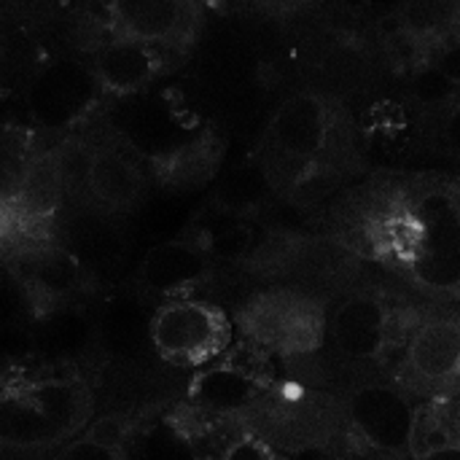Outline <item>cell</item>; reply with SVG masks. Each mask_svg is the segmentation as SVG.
Returning <instances> with one entry per match:
<instances>
[{
  "label": "cell",
  "instance_id": "obj_1",
  "mask_svg": "<svg viewBox=\"0 0 460 460\" xmlns=\"http://www.w3.org/2000/svg\"><path fill=\"white\" fill-rule=\"evenodd\" d=\"M361 253L415 288L456 299L460 288V205L453 178H407L380 186L353 218Z\"/></svg>",
  "mask_w": 460,
  "mask_h": 460
},
{
  "label": "cell",
  "instance_id": "obj_2",
  "mask_svg": "<svg viewBox=\"0 0 460 460\" xmlns=\"http://www.w3.org/2000/svg\"><path fill=\"white\" fill-rule=\"evenodd\" d=\"M353 129L337 100L296 92L280 102L264 132L261 172L275 189H302L321 175L340 172L353 156Z\"/></svg>",
  "mask_w": 460,
  "mask_h": 460
},
{
  "label": "cell",
  "instance_id": "obj_3",
  "mask_svg": "<svg viewBox=\"0 0 460 460\" xmlns=\"http://www.w3.org/2000/svg\"><path fill=\"white\" fill-rule=\"evenodd\" d=\"M94 418V394L78 375H43L0 404V445L54 453Z\"/></svg>",
  "mask_w": 460,
  "mask_h": 460
},
{
  "label": "cell",
  "instance_id": "obj_4",
  "mask_svg": "<svg viewBox=\"0 0 460 460\" xmlns=\"http://www.w3.org/2000/svg\"><path fill=\"white\" fill-rule=\"evenodd\" d=\"M326 307L302 288H264L237 313L243 340L267 356L305 358L326 342Z\"/></svg>",
  "mask_w": 460,
  "mask_h": 460
},
{
  "label": "cell",
  "instance_id": "obj_5",
  "mask_svg": "<svg viewBox=\"0 0 460 460\" xmlns=\"http://www.w3.org/2000/svg\"><path fill=\"white\" fill-rule=\"evenodd\" d=\"M340 412L334 402L307 385H270L240 418V423L261 437L278 453H305L334 437Z\"/></svg>",
  "mask_w": 460,
  "mask_h": 460
},
{
  "label": "cell",
  "instance_id": "obj_6",
  "mask_svg": "<svg viewBox=\"0 0 460 460\" xmlns=\"http://www.w3.org/2000/svg\"><path fill=\"white\" fill-rule=\"evenodd\" d=\"M148 337L154 353L164 364L181 369H202L232 348L234 323L224 307L213 302L178 296L159 302L151 310Z\"/></svg>",
  "mask_w": 460,
  "mask_h": 460
},
{
  "label": "cell",
  "instance_id": "obj_7",
  "mask_svg": "<svg viewBox=\"0 0 460 460\" xmlns=\"http://www.w3.org/2000/svg\"><path fill=\"white\" fill-rule=\"evenodd\" d=\"M261 350L248 345L229 348L218 361L199 369L186 391V402L194 412L221 420L243 418V412L272 385Z\"/></svg>",
  "mask_w": 460,
  "mask_h": 460
},
{
  "label": "cell",
  "instance_id": "obj_8",
  "mask_svg": "<svg viewBox=\"0 0 460 460\" xmlns=\"http://www.w3.org/2000/svg\"><path fill=\"white\" fill-rule=\"evenodd\" d=\"M342 415L350 431L375 453L402 458L410 456L415 415L410 394L396 383H364L356 385L345 404Z\"/></svg>",
  "mask_w": 460,
  "mask_h": 460
},
{
  "label": "cell",
  "instance_id": "obj_9",
  "mask_svg": "<svg viewBox=\"0 0 460 460\" xmlns=\"http://www.w3.org/2000/svg\"><path fill=\"white\" fill-rule=\"evenodd\" d=\"M102 89L86 62L54 59L43 65L27 86V113L46 132L78 127L100 102Z\"/></svg>",
  "mask_w": 460,
  "mask_h": 460
},
{
  "label": "cell",
  "instance_id": "obj_10",
  "mask_svg": "<svg viewBox=\"0 0 460 460\" xmlns=\"http://www.w3.org/2000/svg\"><path fill=\"white\" fill-rule=\"evenodd\" d=\"M111 38L162 49L172 57L191 49L202 27V5L191 0H116L105 5Z\"/></svg>",
  "mask_w": 460,
  "mask_h": 460
},
{
  "label": "cell",
  "instance_id": "obj_11",
  "mask_svg": "<svg viewBox=\"0 0 460 460\" xmlns=\"http://www.w3.org/2000/svg\"><path fill=\"white\" fill-rule=\"evenodd\" d=\"M404 391L431 399L456 394L460 372V326L456 315H431L404 340Z\"/></svg>",
  "mask_w": 460,
  "mask_h": 460
},
{
  "label": "cell",
  "instance_id": "obj_12",
  "mask_svg": "<svg viewBox=\"0 0 460 460\" xmlns=\"http://www.w3.org/2000/svg\"><path fill=\"white\" fill-rule=\"evenodd\" d=\"M62 197H65V181L59 167V148L32 151L16 194L8 199V210L19 226L24 251L51 243Z\"/></svg>",
  "mask_w": 460,
  "mask_h": 460
},
{
  "label": "cell",
  "instance_id": "obj_13",
  "mask_svg": "<svg viewBox=\"0 0 460 460\" xmlns=\"http://www.w3.org/2000/svg\"><path fill=\"white\" fill-rule=\"evenodd\" d=\"M326 332L340 356L356 364H377L391 350L396 321L391 305L369 291H356L326 321Z\"/></svg>",
  "mask_w": 460,
  "mask_h": 460
},
{
  "label": "cell",
  "instance_id": "obj_14",
  "mask_svg": "<svg viewBox=\"0 0 460 460\" xmlns=\"http://www.w3.org/2000/svg\"><path fill=\"white\" fill-rule=\"evenodd\" d=\"M13 259L16 278L38 318L67 307V302H73L86 286L84 264L65 245L43 243L16 253Z\"/></svg>",
  "mask_w": 460,
  "mask_h": 460
},
{
  "label": "cell",
  "instance_id": "obj_15",
  "mask_svg": "<svg viewBox=\"0 0 460 460\" xmlns=\"http://www.w3.org/2000/svg\"><path fill=\"white\" fill-rule=\"evenodd\" d=\"M213 259L186 234L154 245L135 275V291L140 299L167 302L189 296L197 286L208 283L213 275Z\"/></svg>",
  "mask_w": 460,
  "mask_h": 460
},
{
  "label": "cell",
  "instance_id": "obj_16",
  "mask_svg": "<svg viewBox=\"0 0 460 460\" xmlns=\"http://www.w3.org/2000/svg\"><path fill=\"white\" fill-rule=\"evenodd\" d=\"M81 189L108 216L135 210L148 191V172L137 162L135 151L116 143L86 148V167Z\"/></svg>",
  "mask_w": 460,
  "mask_h": 460
},
{
  "label": "cell",
  "instance_id": "obj_17",
  "mask_svg": "<svg viewBox=\"0 0 460 460\" xmlns=\"http://www.w3.org/2000/svg\"><path fill=\"white\" fill-rule=\"evenodd\" d=\"M224 162V137L216 129H197L148 154V172L159 189L186 194L208 186Z\"/></svg>",
  "mask_w": 460,
  "mask_h": 460
},
{
  "label": "cell",
  "instance_id": "obj_18",
  "mask_svg": "<svg viewBox=\"0 0 460 460\" xmlns=\"http://www.w3.org/2000/svg\"><path fill=\"white\" fill-rule=\"evenodd\" d=\"M172 59L175 57L162 49L108 35V40H102L94 49L89 67L102 94L127 97L137 94L140 89L151 86L159 75H164L172 67Z\"/></svg>",
  "mask_w": 460,
  "mask_h": 460
},
{
  "label": "cell",
  "instance_id": "obj_19",
  "mask_svg": "<svg viewBox=\"0 0 460 460\" xmlns=\"http://www.w3.org/2000/svg\"><path fill=\"white\" fill-rule=\"evenodd\" d=\"M127 460H205L189 423L178 415L137 420L127 439Z\"/></svg>",
  "mask_w": 460,
  "mask_h": 460
},
{
  "label": "cell",
  "instance_id": "obj_20",
  "mask_svg": "<svg viewBox=\"0 0 460 460\" xmlns=\"http://www.w3.org/2000/svg\"><path fill=\"white\" fill-rule=\"evenodd\" d=\"M137 299H121L111 302V307L102 313L100 323L94 326V340L119 358H135L143 353V348H151L148 337V321L151 313H143V305Z\"/></svg>",
  "mask_w": 460,
  "mask_h": 460
},
{
  "label": "cell",
  "instance_id": "obj_21",
  "mask_svg": "<svg viewBox=\"0 0 460 460\" xmlns=\"http://www.w3.org/2000/svg\"><path fill=\"white\" fill-rule=\"evenodd\" d=\"M189 237L216 261V259H229V261H245L256 243V232L253 224L243 216H229V213H213L199 218Z\"/></svg>",
  "mask_w": 460,
  "mask_h": 460
},
{
  "label": "cell",
  "instance_id": "obj_22",
  "mask_svg": "<svg viewBox=\"0 0 460 460\" xmlns=\"http://www.w3.org/2000/svg\"><path fill=\"white\" fill-rule=\"evenodd\" d=\"M137 423L129 415H108L89 423L75 439L62 445L54 460H127V439Z\"/></svg>",
  "mask_w": 460,
  "mask_h": 460
},
{
  "label": "cell",
  "instance_id": "obj_23",
  "mask_svg": "<svg viewBox=\"0 0 460 460\" xmlns=\"http://www.w3.org/2000/svg\"><path fill=\"white\" fill-rule=\"evenodd\" d=\"M267 191H270L267 175L256 167H245V170H234L224 178V183L216 189L213 202L221 213L248 218L264 202Z\"/></svg>",
  "mask_w": 460,
  "mask_h": 460
},
{
  "label": "cell",
  "instance_id": "obj_24",
  "mask_svg": "<svg viewBox=\"0 0 460 460\" xmlns=\"http://www.w3.org/2000/svg\"><path fill=\"white\" fill-rule=\"evenodd\" d=\"M30 154H32L30 135L16 129L0 135V202H8L16 194Z\"/></svg>",
  "mask_w": 460,
  "mask_h": 460
},
{
  "label": "cell",
  "instance_id": "obj_25",
  "mask_svg": "<svg viewBox=\"0 0 460 460\" xmlns=\"http://www.w3.org/2000/svg\"><path fill=\"white\" fill-rule=\"evenodd\" d=\"M218 460H280V453L240 423V431L221 447Z\"/></svg>",
  "mask_w": 460,
  "mask_h": 460
},
{
  "label": "cell",
  "instance_id": "obj_26",
  "mask_svg": "<svg viewBox=\"0 0 460 460\" xmlns=\"http://www.w3.org/2000/svg\"><path fill=\"white\" fill-rule=\"evenodd\" d=\"M46 369L38 364H27V361H0V404L5 399H11L16 391H22L27 383L43 377Z\"/></svg>",
  "mask_w": 460,
  "mask_h": 460
},
{
  "label": "cell",
  "instance_id": "obj_27",
  "mask_svg": "<svg viewBox=\"0 0 460 460\" xmlns=\"http://www.w3.org/2000/svg\"><path fill=\"white\" fill-rule=\"evenodd\" d=\"M54 453H57V450H54ZM54 453L19 450V447H3V445H0V460H54Z\"/></svg>",
  "mask_w": 460,
  "mask_h": 460
},
{
  "label": "cell",
  "instance_id": "obj_28",
  "mask_svg": "<svg viewBox=\"0 0 460 460\" xmlns=\"http://www.w3.org/2000/svg\"><path fill=\"white\" fill-rule=\"evenodd\" d=\"M0 97H3V92H0Z\"/></svg>",
  "mask_w": 460,
  "mask_h": 460
}]
</instances>
